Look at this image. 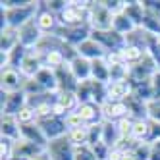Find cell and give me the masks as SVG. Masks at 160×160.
Segmentation results:
<instances>
[{
	"label": "cell",
	"instance_id": "cell-1",
	"mask_svg": "<svg viewBox=\"0 0 160 160\" xmlns=\"http://www.w3.org/2000/svg\"><path fill=\"white\" fill-rule=\"evenodd\" d=\"M39 10H41V2H37V0H25L21 6H10V8L0 6V19H2L0 31L6 27H12V29L23 27L31 19L37 18Z\"/></svg>",
	"mask_w": 160,
	"mask_h": 160
},
{
	"label": "cell",
	"instance_id": "cell-2",
	"mask_svg": "<svg viewBox=\"0 0 160 160\" xmlns=\"http://www.w3.org/2000/svg\"><path fill=\"white\" fill-rule=\"evenodd\" d=\"M91 25L85 23V25H75V27H68V25H60L56 29L54 35L58 37L60 41H64L66 44H72V47H79L83 41H87L91 37Z\"/></svg>",
	"mask_w": 160,
	"mask_h": 160
},
{
	"label": "cell",
	"instance_id": "cell-3",
	"mask_svg": "<svg viewBox=\"0 0 160 160\" xmlns=\"http://www.w3.org/2000/svg\"><path fill=\"white\" fill-rule=\"evenodd\" d=\"M112 21H114V14H110L108 10L98 2H91L89 8V25L93 31H108L112 29Z\"/></svg>",
	"mask_w": 160,
	"mask_h": 160
},
{
	"label": "cell",
	"instance_id": "cell-4",
	"mask_svg": "<svg viewBox=\"0 0 160 160\" xmlns=\"http://www.w3.org/2000/svg\"><path fill=\"white\" fill-rule=\"evenodd\" d=\"M91 37H93L97 42H100L106 52L123 50L125 44H128L125 37L120 35V33H116L114 29H108V31H91Z\"/></svg>",
	"mask_w": 160,
	"mask_h": 160
},
{
	"label": "cell",
	"instance_id": "cell-5",
	"mask_svg": "<svg viewBox=\"0 0 160 160\" xmlns=\"http://www.w3.org/2000/svg\"><path fill=\"white\" fill-rule=\"evenodd\" d=\"M47 154L50 160H75V147L70 143L68 135L62 139L50 141L47 147Z\"/></svg>",
	"mask_w": 160,
	"mask_h": 160
},
{
	"label": "cell",
	"instance_id": "cell-6",
	"mask_svg": "<svg viewBox=\"0 0 160 160\" xmlns=\"http://www.w3.org/2000/svg\"><path fill=\"white\" fill-rule=\"evenodd\" d=\"M42 66H44L42 64V54L39 52V48H27V54H25V58L21 60L18 70L21 72V75L25 79H33L42 70Z\"/></svg>",
	"mask_w": 160,
	"mask_h": 160
},
{
	"label": "cell",
	"instance_id": "cell-7",
	"mask_svg": "<svg viewBox=\"0 0 160 160\" xmlns=\"http://www.w3.org/2000/svg\"><path fill=\"white\" fill-rule=\"evenodd\" d=\"M39 125H41L44 137L48 139V143H50V141H56V139H62V137H66L68 133H70V129H68L64 118L50 116V118H47V120H41Z\"/></svg>",
	"mask_w": 160,
	"mask_h": 160
},
{
	"label": "cell",
	"instance_id": "cell-8",
	"mask_svg": "<svg viewBox=\"0 0 160 160\" xmlns=\"http://www.w3.org/2000/svg\"><path fill=\"white\" fill-rule=\"evenodd\" d=\"M25 83V77L21 75L19 70L16 68H6L2 70V75H0V89L2 93H16V91H21Z\"/></svg>",
	"mask_w": 160,
	"mask_h": 160
},
{
	"label": "cell",
	"instance_id": "cell-9",
	"mask_svg": "<svg viewBox=\"0 0 160 160\" xmlns=\"http://www.w3.org/2000/svg\"><path fill=\"white\" fill-rule=\"evenodd\" d=\"M18 33H19V42L23 44L25 48H35L37 44L42 41V37H44L35 19H31L29 23H25L23 27H19Z\"/></svg>",
	"mask_w": 160,
	"mask_h": 160
},
{
	"label": "cell",
	"instance_id": "cell-10",
	"mask_svg": "<svg viewBox=\"0 0 160 160\" xmlns=\"http://www.w3.org/2000/svg\"><path fill=\"white\" fill-rule=\"evenodd\" d=\"M79 116H81V120L85 122L87 128H91V125H97V123H102L104 122V114H102V106H98L97 102H81L79 104V108L75 110Z\"/></svg>",
	"mask_w": 160,
	"mask_h": 160
},
{
	"label": "cell",
	"instance_id": "cell-11",
	"mask_svg": "<svg viewBox=\"0 0 160 160\" xmlns=\"http://www.w3.org/2000/svg\"><path fill=\"white\" fill-rule=\"evenodd\" d=\"M27 104V95L21 91L16 93H2V114H10V116H16V114Z\"/></svg>",
	"mask_w": 160,
	"mask_h": 160
},
{
	"label": "cell",
	"instance_id": "cell-12",
	"mask_svg": "<svg viewBox=\"0 0 160 160\" xmlns=\"http://www.w3.org/2000/svg\"><path fill=\"white\" fill-rule=\"evenodd\" d=\"M33 79H35V81L44 89V93H48V95H54V93H58V91H60L58 75H56L54 70H50V68H47V66H42V70Z\"/></svg>",
	"mask_w": 160,
	"mask_h": 160
},
{
	"label": "cell",
	"instance_id": "cell-13",
	"mask_svg": "<svg viewBox=\"0 0 160 160\" xmlns=\"http://www.w3.org/2000/svg\"><path fill=\"white\" fill-rule=\"evenodd\" d=\"M19 129H21V139H25V141H29V143H35V145H39V147H44V148L48 147V139L44 137L41 125H39V122L19 125Z\"/></svg>",
	"mask_w": 160,
	"mask_h": 160
},
{
	"label": "cell",
	"instance_id": "cell-14",
	"mask_svg": "<svg viewBox=\"0 0 160 160\" xmlns=\"http://www.w3.org/2000/svg\"><path fill=\"white\" fill-rule=\"evenodd\" d=\"M77 52H79V56H83V58H87V60H91V62L100 60V58H104V56H106L104 47H102L100 42H97L93 37H89L87 41H83L81 44H79V47H77Z\"/></svg>",
	"mask_w": 160,
	"mask_h": 160
},
{
	"label": "cell",
	"instance_id": "cell-15",
	"mask_svg": "<svg viewBox=\"0 0 160 160\" xmlns=\"http://www.w3.org/2000/svg\"><path fill=\"white\" fill-rule=\"evenodd\" d=\"M35 21H37L39 29L42 31V35H54L56 29L60 27V19H58V16L50 14L48 10H44L42 6H41V10H39V14H37Z\"/></svg>",
	"mask_w": 160,
	"mask_h": 160
},
{
	"label": "cell",
	"instance_id": "cell-16",
	"mask_svg": "<svg viewBox=\"0 0 160 160\" xmlns=\"http://www.w3.org/2000/svg\"><path fill=\"white\" fill-rule=\"evenodd\" d=\"M0 133H2L4 139H10V141L21 139V129H19L18 118L10 116V114H2V120H0Z\"/></svg>",
	"mask_w": 160,
	"mask_h": 160
},
{
	"label": "cell",
	"instance_id": "cell-17",
	"mask_svg": "<svg viewBox=\"0 0 160 160\" xmlns=\"http://www.w3.org/2000/svg\"><path fill=\"white\" fill-rule=\"evenodd\" d=\"M70 70L73 73V77L79 83L81 81H89L91 79V72H93V62L83 58V56H77L73 62H70Z\"/></svg>",
	"mask_w": 160,
	"mask_h": 160
},
{
	"label": "cell",
	"instance_id": "cell-18",
	"mask_svg": "<svg viewBox=\"0 0 160 160\" xmlns=\"http://www.w3.org/2000/svg\"><path fill=\"white\" fill-rule=\"evenodd\" d=\"M133 93V85L129 81L108 83V102H123Z\"/></svg>",
	"mask_w": 160,
	"mask_h": 160
},
{
	"label": "cell",
	"instance_id": "cell-19",
	"mask_svg": "<svg viewBox=\"0 0 160 160\" xmlns=\"http://www.w3.org/2000/svg\"><path fill=\"white\" fill-rule=\"evenodd\" d=\"M19 42V33L18 29H12V27H6L0 31V52L2 54H10Z\"/></svg>",
	"mask_w": 160,
	"mask_h": 160
},
{
	"label": "cell",
	"instance_id": "cell-20",
	"mask_svg": "<svg viewBox=\"0 0 160 160\" xmlns=\"http://www.w3.org/2000/svg\"><path fill=\"white\" fill-rule=\"evenodd\" d=\"M131 139L135 143H148V141H151V120H148V118L135 120L133 122Z\"/></svg>",
	"mask_w": 160,
	"mask_h": 160
},
{
	"label": "cell",
	"instance_id": "cell-21",
	"mask_svg": "<svg viewBox=\"0 0 160 160\" xmlns=\"http://www.w3.org/2000/svg\"><path fill=\"white\" fill-rule=\"evenodd\" d=\"M122 139L120 129H118V122H112V120H104L102 122V141H104L110 148H114Z\"/></svg>",
	"mask_w": 160,
	"mask_h": 160
},
{
	"label": "cell",
	"instance_id": "cell-22",
	"mask_svg": "<svg viewBox=\"0 0 160 160\" xmlns=\"http://www.w3.org/2000/svg\"><path fill=\"white\" fill-rule=\"evenodd\" d=\"M123 14L128 16L137 27H141L143 25V19H145V6H143L141 0H131V2L125 4Z\"/></svg>",
	"mask_w": 160,
	"mask_h": 160
},
{
	"label": "cell",
	"instance_id": "cell-23",
	"mask_svg": "<svg viewBox=\"0 0 160 160\" xmlns=\"http://www.w3.org/2000/svg\"><path fill=\"white\" fill-rule=\"evenodd\" d=\"M112 29L116 31V33H120V35H123V37H128V35H131V33L135 31V29H139L133 21L125 16L123 12L122 14H116L114 16V21H112Z\"/></svg>",
	"mask_w": 160,
	"mask_h": 160
},
{
	"label": "cell",
	"instance_id": "cell-24",
	"mask_svg": "<svg viewBox=\"0 0 160 160\" xmlns=\"http://www.w3.org/2000/svg\"><path fill=\"white\" fill-rule=\"evenodd\" d=\"M91 79H93V81H97V83H104V85L110 83V66L106 64L104 58H100V60H95V62H93Z\"/></svg>",
	"mask_w": 160,
	"mask_h": 160
},
{
	"label": "cell",
	"instance_id": "cell-25",
	"mask_svg": "<svg viewBox=\"0 0 160 160\" xmlns=\"http://www.w3.org/2000/svg\"><path fill=\"white\" fill-rule=\"evenodd\" d=\"M56 102H60L68 112H75L79 108V104H81L73 91H58L56 93Z\"/></svg>",
	"mask_w": 160,
	"mask_h": 160
},
{
	"label": "cell",
	"instance_id": "cell-26",
	"mask_svg": "<svg viewBox=\"0 0 160 160\" xmlns=\"http://www.w3.org/2000/svg\"><path fill=\"white\" fill-rule=\"evenodd\" d=\"M120 52H122V58H123L125 64H128V66H135V64H139L145 58V54L148 50H143L139 47H131V44H125V48L120 50Z\"/></svg>",
	"mask_w": 160,
	"mask_h": 160
},
{
	"label": "cell",
	"instance_id": "cell-27",
	"mask_svg": "<svg viewBox=\"0 0 160 160\" xmlns=\"http://www.w3.org/2000/svg\"><path fill=\"white\" fill-rule=\"evenodd\" d=\"M42 64L56 72V70H60L62 66H66L68 62H66V56H64L62 50H50V52L42 54Z\"/></svg>",
	"mask_w": 160,
	"mask_h": 160
},
{
	"label": "cell",
	"instance_id": "cell-28",
	"mask_svg": "<svg viewBox=\"0 0 160 160\" xmlns=\"http://www.w3.org/2000/svg\"><path fill=\"white\" fill-rule=\"evenodd\" d=\"M68 139H70V143L79 148V147H89V128L85 125V128H77V129H70V133H68Z\"/></svg>",
	"mask_w": 160,
	"mask_h": 160
},
{
	"label": "cell",
	"instance_id": "cell-29",
	"mask_svg": "<svg viewBox=\"0 0 160 160\" xmlns=\"http://www.w3.org/2000/svg\"><path fill=\"white\" fill-rule=\"evenodd\" d=\"M128 79H129V66H128V64L110 66V83L128 81Z\"/></svg>",
	"mask_w": 160,
	"mask_h": 160
},
{
	"label": "cell",
	"instance_id": "cell-30",
	"mask_svg": "<svg viewBox=\"0 0 160 160\" xmlns=\"http://www.w3.org/2000/svg\"><path fill=\"white\" fill-rule=\"evenodd\" d=\"M75 95L79 98V102H91L93 100V81H81L77 83V89H75Z\"/></svg>",
	"mask_w": 160,
	"mask_h": 160
},
{
	"label": "cell",
	"instance_id": "cell-31",
	"mask_svg": "<svg viewBox=\"0 0 160 160\" xmlns=\"http://www.w3.org/2000/svg\"><path fill=\"white\" fill-rule=\"evenodd\" d=\"M16 118L19 122V125H25V123H33V122H37V114H35V108L25 104L23 108H21L18 114H16Z\"/></svg>",
	"mask_w": 160,
	"mask_h": 160
},
{
	"label": "cell",
	"instance_id": "cell-32",
	"mask_svg": "<svg viewBox=\"0 0 160 160\" xmlns=\"http://www.w3.org/2000/svg\"><path fill=\"white\" fill-rule=\"evenodd\" d=\"M147 118L154 123H160V98H152L147 102Z\"/></svg>",
	"mask_w": 160,
	"mask_h": 160
},
{
	"label": "cell",
	"instance_id": "cell-33",
	"mask_svg": "<svg viewBox=\"0 0 160 160\" xmlns=\"http://www.w3.org/2000/svg\"><path fill=\"white\" fill-rule=\"evenodd\" d=\"M68 4H70V2H66V0H50V2H41V6L44 10H48V12L54 14V16H60L64 10L68 8Z\"/></svg>",
	"mask_w": 160,
	"mask_h": 160
},
{
	"label": "cell",
	"instance_id": "cell-34",
	"mask_svg": "<svg viewBox=\"0 0 160 160\" xmlns=\"http://www.w3.org/2000/svg\"><path fill=\"white\" fill-rule=\"evenodd\" d=\"M133 118H123L118 122V129H120V135H122V139H128L131 141V131H133Z\"/></svg>",
	"mask_w": 160,
	"mask_h": 160
},
{
	"label": "cell",
	"instance_id": "cell-35",
	"mask_svg": "<svg viewBox=\"0 0 160 160\" xmlns=\"http://www.w3.org/2000/svg\"><path fill=\"white\" fill-rule=\"evenodd\" d=\"M91 151L95 152V156H97L98 160H108L112 148H110L104 141H100V143H97V145H91Z\"/></svg>",
	"mask_w": 160,
	"mask_h": 160
},
{
	"label": "cell",
	"instance_id": "cell-36",
	"mask_svg": "<svg viewBox=\"0 0 160 160\" xmlns=\"http://www.w3.org/2000/svg\"><path fill=\"white\" fill-rule=\"evenodd\" d=\"M66 120V125L68 129H77V128H85V122L81 120V116H79L77 112H70L68 116L64 118Z\"/></svg>",
	"mask_w": 160,
	"mask_h": 160
},
{
	"label": "cell",
	"instance_id": "cell-37",
	"mask_svg": "<svg viewBox=\"0 0 160 160\" xmlns=\"http://www.w3.org/2000/svg\"><path fill=\"white\" fill-rule=\"evenodd\" d=\"M75 160H98V158L91 151V147H79L75 148Z\"/></svg>",
	"mask_w": 160,
	"mask_h": 160
},
{
	"label": "cell",
	"instance_id": "cell-38",
	"mask_svg": "<svg viewBox=\"0 0 160 160\" xmlns=\"http://www.w3.org/2000/svg\"><path fill=\"white\" fill-rule=\"evenodd\" d=\"M151 83H152V91H154V98H160V70L154 73Z\"/></svg>",
	"mask_w": 160,
	"mask_h": 160
},
{
	"label": "cell",
	"instance_id": "cell-39",
	"mask_svg": "<svg viewBox=\"0 0 160 160\" xmlns=\"http://www.w3.org/2000/svg\"><path fill=\"white\" fill-rule=\"evenodd\" d=\"M122 156H123V151L112 148V151H110V156H108V160H122Z\"/></svg>",
	"mask_w": 160,
	"mask_h": 160
},
{
	"label": "cell",
	"instance_id": "cell-40",
	"mask_svg": "<svg viewBox=\"0 0 160 160\" xmlns=\"http://www.w3.org/2000/svg\"><path fill=\"white\" fill-rule=\"evenodd\" d=\"M33 160H50V158H48L47 152H44V154H41V156H37V158H33Z\"/></svg>",
	"mask_w": 160,
	"mask_h": 160
},
{
	"label": "cell",
	"instance_id": "cell-41",
	"mask_svg": "<svg viewBox=\"0 0 160 160\" xmlns=\"http://www.w3.org/2000/svg\"><path fill=\"white\" fill-rule=\"evenodd\" d=\"M152 148H156V151H160V141H156V143H152Z\"/></svg>",
	"mask_w": 160,
	"mask_h": 160
}]
</instances>
